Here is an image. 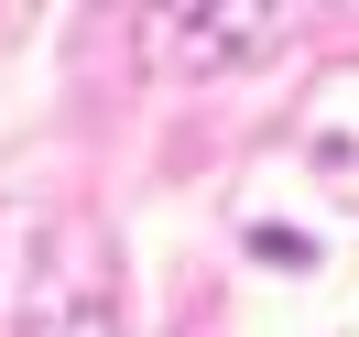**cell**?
I'll return each instance as SVG.
<instances>
[{
	"label": "cell",
	"instance_id": "6da1fadb",
	"mask_svg": "<svg viewBox=\"0 0 359 337\" xmlns=\"http://www.w3.org/2000/svg\"><path fill=\"white\" fill-rule=\"evenodd\" d=\"M0 337H120L109 315V250L66 196L0 207Z\"/></svg>",
	"mask_w": 359,
	"mask_h": 337
},
{
	"label": "cell",
	"instance_id": "7a4b0ae2",
	"mask_svg": "<svg viewBox=\"0 0 359 337\" xmlns=\"http://www.w3.org/2000/svg\"><path fill=\"white\" fill-rule=\"evenodd\" d=\"M142 44L163 66H218V55H272L283 44V11H142Z\"/></svg>",
	"mask_w": 359,
	"mask_h": 337
}]
</instances>
